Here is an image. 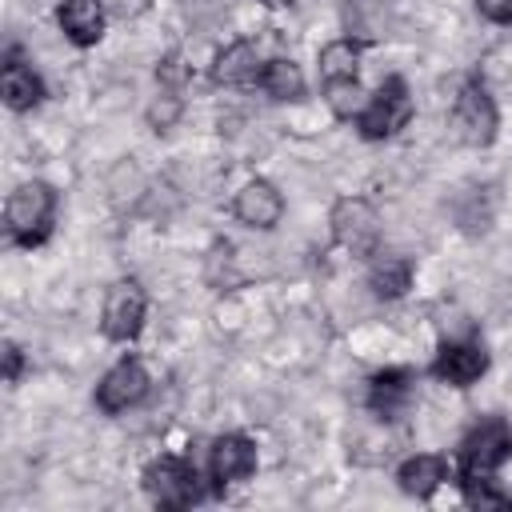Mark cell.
<instances>
[{"mask_svg":"<svg viewBox=\"0 0 512 512\" xmlns=\"http://www.w3.org/2000/svg\"><path fill=\"white\" fill-rule=\"evenodd\" d=\"M148 320V292L136 276H120L108 284L104 292V308H100V332L112 344H132L144 332Z\"/></svg>","mask_w":512,"mask_h":512,"instance_id":"obj_5","label":"cell"},{"mask_svg":"<svg viewBox=\"0 0 512 512\" xmlns=\"http://www.w3.org/2000/svg\"><path fill=\"white\" fill-rule=\"evenodd\" d=\"M108 4L104 0H64L60 8H56V24H60V32L76 44V48H92V44H100V36H104V28H108Z\"/></svg>","mask_w":512,"mask_h":512,"instance_id":"obj_13","label":"cell"},{"mask_svg":"<svg viewBox=\"0 0 512 512\" xmlns=\"http://www.w3.org/2000/svg\"><path fill=\"white\" fill-rule=\"evenodd\" d=\"M428 372H432L440 384H448V388H472V384L488 372V348H484L480 340H472V336H464V340H444Z\"/></svg>","mask_w":512,"mask_h":512,"instance_id":"obj_9","label":"cell"},{"mask_svg":"<svg viewBox=\"0 0 512 512\" xmlns=\"http://www.w3.org/2000/svg\"><path fill=\"white\" fill-rule=\"evenodd\" d=\"M148 388H152V376H148V368H144V360L140 356H120L100 380H96V408L104 412V416H120V412H128V408H136L144 396H148Z\"/></svg>","mask_w":512,"mask_h":512,"instance_id":"obj_8","label":"cell"},{"mask_svg":"<svg viewBox=\"0 0 512 512\" xmlns=\"http://www.w3.org/2000/svg\"><path fill=\"white\" fill-rule=\"evenodd\" d=\"M416 104H412V92H408V80L404 76H384L380 88L368 96L364 112L356 116V128L364 140H392L400 128H408Z\"/></svg>","mask_w":512,"mask_h":512,"instance_id":"obj_4","label":"cell"},{"mask_svg":"<svg viewBox=\"0 0 512 512\" xmlns=\"http://www.w3.org/2000/svg\"><path fill=\"white\" fill-rule=\"evenodd\" d=\"M212 84L220 88H256L260 84V72H264V56L256 48V40L240 36L232 44H224L216 56H212Z\"/></svg>","mask_w":512,"mask_h":512,"instance_id":"obj_12","label":"cell"},{"mask_svg":"<svg viewBox=\"0 0 512 512\" xmlns=\"http://www.w3.org/2000/svg\"><path fill=\"white\" fill-rule=\"evenodd\" d=\"M20 376H24V352H20V344L8 340V344H4V380L16 384Z\"/></svg>","mask_w":512,"mask_h":512,"instance_id":"obj_25","label":"cell"},{"mask_svg":"<svg viewBox=\"0 0 512 512\" xmlns=\"http://www.w3.org/2000/svg\"><path fill=\"white\" fill-rule=\"evenodd\" d=\"M332 240L352 256H376L380 248V212L368 196H340L328 212Z\"/></svg>","mask_w":512,"mask_h":512,"instance_id":"obj_6","label":"cell"},{"mask_svg":"<svg viewBox=\"0 0 512 512\" xmlns=\"http://www.w3.org/2000/svg\"><path fill=\"white\" fill-rule=\"evenodd\" d=\"M56 224V188L44 180H24L4 200V232L20 248H36L52 236Z\"/></svg>","mask_w":512,"mask_h":512,"instance_id":"obj_1","label":"cell"},{"mask_svg":"<svg viewBox=\"0 0 512 512\" xmlns=\"http://www.w3.org/2000/svg\"><path fill=\"white\" fill-rule=\"evenodd\" d=\"M444 480H452V468L444 456L436 452H416L408 456L400 468H396V484L404 496H416V500H428Z\"/></svg>","mask_w":512,"mask_h":512,"instance_id":"obj_16","label":"cell"},{"mask_svg":"<svg viewBox=\"0 0 512 512\" xmlns=\"http://www.w3.org/2000/svg\"><path fill=\"white\" fill-rule=\"evenodd\" d=\"M508 460H512V424L504 416H484L464 432L456 448V476L460 480L496 476Z\"/></svg>","mask_w":512,"mask_h":512,"instance_id":"obj_2","label":"cell"},{"mask_svg":"<svg viewBox=\"0 0 512 512\" xmlns=\"http://www.w3.org/2000/svg\"><path fill=\"white\" fill-rule=\"evenodd\" d=\"M412 276H416V264L408 256H372L368 264V288L376 300H400L408 288H412Z\"/></svg>","mask_w":512,"mask_h":512,"instance_id":"obj_18","label":"cell"},{"mask_svg":"<svg viewBox=\"0 0 512 512\" xmlns=\"http://www.w3.org/2000/svg\"><path fill=\"white\" fill-rule=\"evenodd\" d=\"M460 492H464V504L468 508H480V512H500V508H512V496L496 488L492 476H480V480H460Z\"/></svg>","mask_w":512,"mask_h":512,"instance_id":"obj_22","label":"cell"},{"mask_svg":"<svg viewBox=\"0 0 512 512\" xmlns=\"http://www.w3.org/2000/svg\"><path fill=\"white\" fill-rule=\"evenodd\" d=\"M256 88L264 96L280 100V104H296V100H304L308 80H304V72H300V64L292 56H272V60H264V72H260Z\"/></svg>","mask_w":512,"mask_h":512,"instance_id":"obj_17","label":"cell"},{"mask_svg":"<svg viewBox=\"0 0 512 512\" xmlns=\"http://www.w3.org/2000/svg\"><path fill=\"white\" fill-rule=\"evenodd\" d=\"M188 76H192V68L184 64V56H180V52H168V56L156 64V84H160V88L180 92V88L188 84Z\"/></svg>","mask_w":512,"mask_h":512,"instance_id":"obj_23","label":"cell"},{"mask_svg":"<svg viewBox=\"0 0 512 512\" xmlns=\"http://www.w3.org/2000/svg\"><path fill=\"white\" fill-rule=\"evenodd\" d=\"M260 4H264V8H288L292 0H260Z\"/></svg>","mask_w":512,"mask_h":512,"instance_id":"obj_27","label":"cell"},{"mask_svg":"<svg viewBox=\"0 0 512 512\" xmlns=\"http://www.w3.org/2000/svg\"><path fill=\"white\" fill-rule=\"evenodd\" d=\"M368 96H372V92H364L360 76H356V80H332V84H324V104H328V112H332L336 120H352V124H356V116L364 112Z\"/></svg>","mask_w":512,"mask_h":512,"instance_id":"obj_20","label":"cell"},{"mask_svg":"<svg viewBox=\"0 0 512 512\" xmlns=\"http://www.w3.org/2000/svg\"><path fill=\"white\" fill-rule=\"evenodd\" d=\"M144 492L156 508H192L200 500V472L184 456H156L144 468Z\"/></svg>","mask_w":512,"mask_h":512,"instance_id":"obj_7","label":"cell"},{"mask_svg":"<svg viewBox=\"0 0 512 512\" xmlns=\"http://www.w3.org/2000/svg\"><path fill=\"white\" fill-rule=\"evenodd\" d=\"M104 4L116 20H136L140 12H148V0H104Z\"/></svg>","mask_w":512,"mask_h":512,"instance_id":"obj_26","label":"cell"},{"mask_svg":"<svg viewBox=\"0 0 512 512\" xmlns=\"http://www.w3.org/2000/svg\"><path fill=\"white\" fill-rule=\"evenodd\" d=\"M360 52L364 44L352 40V36H336L320 48L316 56V72H320V84H332V80H356L360 76Z\"/></svg>","mask_w":512,"mask_h":512,"instance_id":"obj_19","label":"cell"},{"mask_svg":"<svg viewBox=\"0 0 512 512\" xmlns=\"http://www.w3.org/2000/svg\"><path fill=\"white\" fill-rule=\"evenodd\" d=\"M412 388H416L412 368H384L368 380V408L380 420H396L412 404Z\"/></svg>","mask_w":512,"mask_h":512,"instance_id":"obj_15","label":"cell"},{"mask_svg":"<svg viewBox=\"0 0 512 512\" xmlns=\"http://www.w3.org/2000/svg\"><path fill=\"white\" fill-rule=\"evenodd\" d=\"M488 24H512V0H472Z\"/></svg>","mask_w":512,"mask_h":512,"instance_id":"obj_24","label":"cell"},{"mask_svg":"<svg viewBox=\"0 0 512 512\" xmlns=\"http://www.w3.org/2000/svg\"><path fill=\"white\" fill-rule=\"evenodd\" d=\"M452 136L468 148H488L500 132V112H496V100L488 92V84L480 76H468L452 100Z\"/></svg>","mask_w":512,"mask_h":512,"instance_id":"obj_3","label":"cell"},{"mask_svg":"<svg viewBox=\"0 0 512 512\" xmlns=\"http://www.w3.org/2000/svg\"><path fill=\"white\" fill-rule=\"evenodd\" d=\"M180 116H184V96L172 92V88H160L144 108V120H148L152 132H172L180 124Z\"/></svg>","mask_w":512,"mask_h":512,"instance_id":"obj_21","label":"cell"},{"mask_svg":"<svg viewBox=\"0 0 512 512\" xmlns=\"http://www.w3.org/2000/svg\"><path fill=\"white\" fill-rule=\"evenodd\" d=\"M0 96H4L8 112H32V108H40L44 96H48L40 72H36L32 64H24V60L16 56V48L8 52L4 72H0Z\"/></svg>","mask_w":512,"mask_h":512,"instance_id":"obj_14","label":"cell"},{"mask_svg":"<svg viewBox=\"0 0 512 512\" xmlns=\"http://www.w3.org/2000/svg\"><path fill=\"white\" fill-rule=\"evenodd\" d=\"M232 216L244 224V228H256V232H272L280 220H284V192L272 184V180H248L236 196H232Z\"/></svg>","mask_w":512,"mask_h":512,"instance_id":"obj_11","label":"cell"},{"mask_svg":"<svg viewBox=\"0 0 512 512\" xmlns=\"http://www.w3.org/2000/svg\"><path fill=\"white\" fill-rule=\"evenodd\" d=\"M256 472V444L244 432H224L212 440L208 448V480L216 492H224L228 484H240Z\"/></svg>","mask_w":512,"mask_h":512,"instance_id":"obj_10","label":"cell"},{"mask_svg":"<svg viewBox=\"0 0 512 512\" xmlns=\"http://www.w3.org/2000/svg\"><path fill=\"white\" fill-rule=\"evenodd\" d=\"M508 384H512V380H508Z\"/></svg>","mask_w":512,"mask_h":512,"instance_id":"obj_28","label":"cell"}]
</instances>
